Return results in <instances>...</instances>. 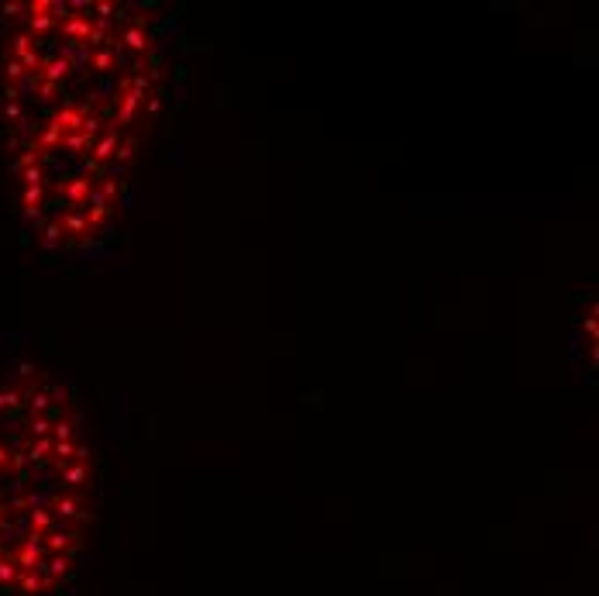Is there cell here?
Segmentation results:
<instances>
[{
    "label": "cell",
    "instance_id": "1",
    "mask_svg": "<svg viewBox=\"0 0 599 596\" xmlns=\"http://www.w3.org/2000/svg\"><path fill=\"white\" fill-rule=\"evenodd\" d=\"M0 73L24 218L41 245L90 252L114 228L155 118L152 21L128 4H21Z\"/></svg>",
    "mask_w": 599,
    "mask_h": 596
},
{
    "label": "cell",
    "instance_id": "2",
    "mask_svg": "<svg viewBox=\"0 0 599 596\" xmlns=\"http://www.w3.org/2000/svg\"><path fill=\"white\" fill-rule=\"evenodd\" d=\"M94 520V455L73 393L24 365L0 379V593L69 586Z\"/></svg>",
    "mask_w": 599,
    "mask_h": 596
}]
</instances>
